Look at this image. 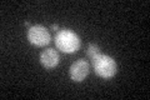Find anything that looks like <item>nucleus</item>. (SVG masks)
Listing matches in <instances>:
<instances>
[{
    "instance_id": "nucleus-5",
    "label": "nucleus",
    "mask_w": 150,
    "mask_h": 100,
    "mask_svg": "<svg viewBox=\"0 0 150 100\" xmlns=\"http://www.w3.org/2000/svg\"><path fill=\"white\" fill-rule=\"evenodd\" d=\"M60 63V55L53 48H48V49L43 50L40 53V64L44 66L45 69H54Z\"/></svg>"
},
{
    "instance_id": "nucleus-7",
    "label": "nucleus",
    "mask_w": 150,
    "mask_h": 100,
    "mask_svg": "<svg viewBox=\"0 0 150 100\" xmlns=\"http://www.w3.org/2000/svg\"><path fill=\"white\" fill-rule=\"evenodd\" d=\"M50 29L53 30V31H56V33H58V31H59V25H56V24H53V25L50 26Z\"/></svg>"
},
{
    "instance_id": "nucleus-3",
    "label": "nucleus",
    "mask_w": 150,
    "mask_h": 100,
    "mask_svg": "<svg viewBox=\"0 0 150 100\" xmlns=\"http://www.w3.org/2000/svg\"><path fill=\"white\" fill-rule=\"evenodd\" d=\"M26 39L29 40L31 45L38 46V48H43L50 44L51 36L49 30L43 25H31L30 28H28L26 31Z\"/></svg>"
},
{
    "instance_id": "nucleus-1",
    "label": "nucleus",
    "mask_w": 150,
    "mask_h": 100,
    "mask_svg": "<svg viewBox=\"0 0 150 100\" xmlns=\"http://www.w3.org/2000/svg\"><path fill=\"white\" fill-rule=\"evenodd\" d=\"M55 46L56 49L60 50L62 53L65 54H74L80 49L81 40L78 36V34H75L73 30L70 29H62L55 34L54 38Z\"/></svg>"
},
{
    "instance_id": "nucleus-6",
    "label": "nucleus",
    "mask_w": 150,
    "mask_h": 100,
    "mask_svg": "<svg viewBox=\"0 0 150 100\" xmlns=\"http://www.w3.org/2000/svg\"><path fill=\"white\" fill-rule=\"evenodd\" d=\"M100 54V48L96 44H94V43H90V44H88L86 46V55H88V58L89 59H93V58H95L96 55H99Z\"/></svg>"
},
{
    "instance_id": "nucleus-2",
    "label": "nucleus",
    "mask_w": 150,
    "mask_h": 100,
    "mask_svg": "<svg viewBox=\"0 0 150 100\" xmlns=\"http://www.w3.org/2000/svg\"><path fill=\"white\" fill-rule=\"evenodd\" d=\"M91 66L98 77H100L103 79L112 78L116 74V71H118L116 61L111 56L101 54V53L91 59Z\"/></svg>"
},
{
    "instance_id": "nucleus-4",
    "label": "nucleus",
    "mask_w": 150,
    "mask_h": 100,
    "mask_svg": "<svg viewBox=\"0 0 150 100\" xmlns=\"http://www.w3.org/2000/svg\"><path fill=\"white\" fill-rule=\"evenodd\" d=\"M90 73V65L86 60L84 59H78L70 65L69 68V75L70 79L75 83H81L83 80H85V78Z\"/></svg>"
}]
</instances>
